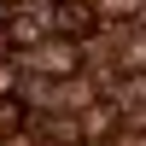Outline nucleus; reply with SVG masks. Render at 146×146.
<instances>
[{
  "label": "nucleus",
  "mask_w": 146,
  "mask_h": 146,
  "mask_svg": "<svg viewBox=\"0 0 146 146\" xmlns=\"http://www.w3.org/2000/svg\"><path fill=\"white\" fill-rule=\"evenodd\" d=\"M94 23H100L94 0H58V6L47 12V29H58V35H88Z\"/></svg>",
  "instance_id": "1"
},
{
  "label": "nucleus",
  "mask_w": 146,
  "mask_h": 146,
  "mask_svg": "<svg viewBox=\"0 0 146 146\" xmlns=\"http://www.w3.org/2000/svg\"><path fill=\"white\" fill-rule=\"evenodd\" d=\"M6 146H23V140H12V135H6Z\"/></svg>",
  "instance_id": "6"
},
{
  "label": "nucleus",
  "mask_w": 146,
  "mask_h": 146,
  "mask_svg": "<svg viewBox=\"0 0 146 146\" xmlns=\"http://www.w3.org/2000/svg\"><path fill=\"white\" fill-rule=\"evenodd\" d=\"M105 12H111V18H129V12H135V0H105Z\"/></svg>",
  "instance_id": "5"
},
{
  "label": "nucleus",
  "mask_w": 146,
  "mask_h": 146,
  "mask_svg": "<svg viewBox=\"0 0 146 146\" xmlns=\"http://www.w3.org/2000/svg\"><path fill=\"white\" fill-rule=\"evenodd\" d=\"M18 123H23V100H6L0 94V135H12Z\"/></svg>",
  "instance_id": "4"
},
{
  "label": "nucleus",
  "mask_w": 146,
  "mask_h": 146,
  "mask_svg": "<svg viewBox=\"0 0 146 146\" xmlns=\"http://www.w3.org/2000/svg\"><path fill=\"white\" fill-rule=\"evenodd\" d=\"M82 53L76 47H41V70H53V76H76Z\"/></svg>",
  "instance_id": "3"
},
{
  "label": "nucleus",
  "mask_w": 146,
  "mask_h": 146,
  "mask_svg": "<svg viewBox=\"0 0 146 146\" xmlns=\"http://www.w3.org/2000/svg\"><path fill=\"white\" fill-rule=\"evenodd\" d=\"M140 18H146V12H140Z\"/></svg>",
  "instance_id": "7"
},
{
  "label": "nucleus",
  "mask_w": 146,
  "mask_h": 146,
  "mask_svg": "<svg viewBox=\"0 0 146 146\" xmlns=\"http://www.w3.org/2000/svg\"><path fill=\"white\" fill-rule=\"evenodd\" d=\"M47 35V18H18V12H6V41L12 47H29Z\"/></svg>",
  "instance_id": "2"
}]
</instances>
